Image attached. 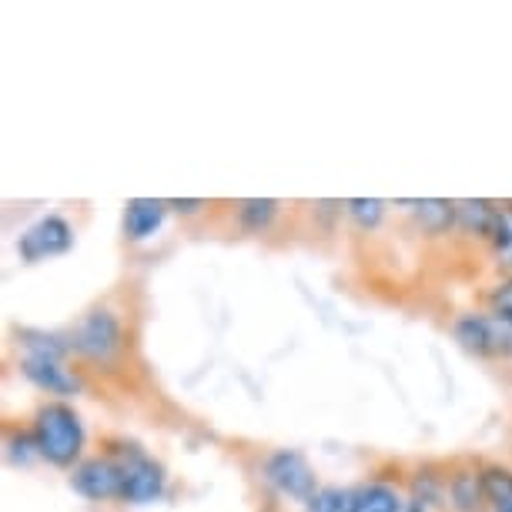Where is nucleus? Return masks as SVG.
Masks as SVG:
<instances>
[{
  "label": "nucleus",
  "instance_id": "nucleus-18",
  "mask_svg": "<svg viewBox=\"0 0 512 512\" xmlns=\"http://www.w3.org/2000/svg\"><path fill=\"white\" fill-rule=\"evenodd\" d=\"M382 201L379 198H352L349 201V215L359 221L362 228H375L382 221Z\"/></svg>",
  "mask_w": 512,
  "mask_h": 512
},
{
  "label": "nucleus",
  "instance_id": "nucleus-20",
  "mask_svg": "<svg viewBox=\"0 0 512 512\" xmlns=\"http://www.w3.org/2000/svg\"><path fill=\"white\" fill-rule=\"evenodd\" d=\"M492 305H496V315L506 318V322H512V282L499 285L496 295H492Z\"/></svg>",
  "mask_w": 512,
  "mask_h": 512
},
{
  "label": "nucleus",
  "instance_id": "nucleus-1",
  "mask_svg": "<svg viewBox=\"0 0 512 512\" xmlns=\"http://www.w3.org/2000/svg\"><path fill=\"white\" fill-rule=\"evenodd\" d=\"M34 446L47 462H54V466H71L77 459V452L84 449V425L71 405L54 402L37 412Z\"/></svg>",
  "mask_w": 512,
  "mask_h": 512
},
{
  "label": "nucleus",
  "instance_id": "nucleus-14",
  "mask_svg": "<svg viewBox=\"0 0 512 512\" xmlns=\"http://www.w3.org/2000/svg\"><path fill=\"white\" fill-rule=\"evenodd\" d=\"M312 512H352L355 509V492L338 489V486H325L312 496Z\"/></svg>",
  "mask_w": 512,
  "mask_h": 512
},
{
  "label": "nucleus",
  "instance_id": "nucleus-7",
  "mask_svg": "<svg viewBox=\"0 0 512 512\" xmlns=\"http://www.w3.org/2000/svg\"><path fill=\"white\" fill-rule=\"evenodd\" d=\"M71 486L81 492L84 499H94V502L121 496V466H114L108 459H91L74 472Z\"/></svg>",
  "mask_w": 512,
  "mask_h": 512
},
{
  "label": "nucleus",
  "instance_id": "nucleus-3",
  "mask_svg": "<svg viewBox=\"0 0 512 512\" xmlns=\"http://www.w3.org/2000/svg\"><path fill=\"white\" fill-rule=\"evenodd\" d=\"M74 349L81 355H88V359L94 362H108L118 355L121 349V325L118 318H114L111 312H104V308H98V312L84 315V322L77 325L74 332Z\"/></svg>",
  "mask_w": 512,
  "mask_h": 512
},
{
  "label": "nucleus",
  "instance_id": "nucleus-2",
  "mask_svg": "<svg viewBox=\"0 0 512 512\" xmlns=\"http://www.w3.org/2000/svg\"><path fill=\"white\" fill-rule=\"evenodd\" d=\"M456 338L469 352L479 355H512V322L499 315H466L459 318Z\"/></svg>",
  "mask_w": 512,
  "mask_h": 512
},
{
  "label": "nucleus",
  "instance_id": "nucleus-5",
  "mask_svg": "<svg viewBox=\"0 0 512 512\" xmlns=\"http://www.w3.org/2000/svg\"><path fill=\"white\" fill-rule=\"evenodd\" d=\"M71 241H74L71 225L57 215H47L24 231L21 241H17V251H21L24 262H44V258L64 255L71 248Z\"/></svg>",
  "mask_w": 512,
  "mask_h": 512
},
{
  "label": "nucleus",
  "instance_id": "nucleus-4",
  "mask_svg": "<svg viewBox=\"0 0 512 512\" xmlns=\"http://www.w3.org/2000/svg\"><path fill=\"white\" fill-rule=\"evenodd\" d=\"M265 476L278 492H285V496H292V499L312 502L315 496V472L305 462L302 452H292V449L275 452V456L265 462Z\"/></svg>",
  "mask_w": 512,
  "mask_h": 512
},
{
  "label": "nucleus",
  "instance_id": "nucleus-12",
  "mask_svg": "<svg viewBox=\"0 0 512 512\" xmlns=\"http://www.w3.org/2000/svg\"><path fill=\"white\" fill-rule=\"evenodd\" d=\"M496 215L499 211L489 205V201H459L456 205V218L476 235H492L496 228Z\"/></svg>",
  "mask_w": 512,
  "mask_h": 512
},
{
  "label": "nucleus",
  "instance_id": "nucleus-11",
  "mask_svg": "<svg viewBox=\"0 0 512 512\" xmlns=\"http://www.w3.org/2000/svg\"><path fill=\"white\" fill-rule=\"evenodd\" d=\"M352 512H402V502H399V496H395V489L372 482V486H362L359 492H355V509Z\"/></svg>",
  "mask_w": 512,
  "mask_h": 512
},
{
  "label": "nucleus",
  "instance_id": "nucleus-17",
  "mask_svg": "<svg viewBox=\"0 0 512 512\" xmlns=\"http://www.w3.org/2000/svg\"><path fill=\"white\" fill-rule=\"evenodd\" d=\"M482 486H486V496L496 502V509L509 506L512 502V476L502 469H489L486 476H482Z\"/></svg>",
  "mask_w": 512,
  "mask_h": 512
},
{
  "label": "nucleus",
  "instance_id": "nucleus-22",
  "mask_svg": "<svg viewBox=\"0 0 512 512\" xmlns=\"http://www.w3.org/2000/svg\"><path fill=\"white\" fill-rule=\"evenodd\" d=\"M499 512H512V502H509V506H502Z\"/></svg>",
  "mask_w": 512,
  "mask_h": 512
},
{
  "label": "nucleus",
  "instance_id": "nucleus-15",
  "mask_svg": "<svg viewBox=\"0 0 512 512\" xmlns=\"http://www.w3.org/2000/svg\"><path fill=\"white\" fill-rule=\"evenodd\" d=\"M452 502L462 509V512H469V509H476L479 506V496L486 492V486H482V479L479 476H469V472H462V476L452 479Z\"/></svg>",
  "mask_w": 512,
  "mask_h": 512
},
{
  "label": "nucleus",
  "instance_id": "nucleus-21",
  "mask_svg": "<svg viewBox=\"0 0 512 512\" xmlns=\"http://www.w3.org/2000/svg\"><path fill=\"white\" fill-rule=\"evenodd\" d=\"M178 211H195V208H201V201H171Z\"/></svg>",
  "mask_w": 512,
  "mask_h": 512
},
{
  "label": "nucleus",
  "instance_id": "nucleus-13",
  "mask_svg": "<svg viewBox=\"0 0 512 512\" xmlns=\"http://www.w3.org/2000/svg\"><path fill=\"white\" fill-rule=\"evenodd\" d=\"M275 208H278V201L272 198H251L238 208V218L248 231H262L268 228V221L275 218Z\"/></svg>",
  "mask_w": 512,
  "mask_h": 512
},
{
  "label": "nucleus",
  "instance_id": "nucleus-8",
  "mask_svg": "<svg viewBox=\"0 0 512 512\" xmlns=\"http://www.w3.org/2000/svg\"><path fill=\"white\" fill-rule=\"evenodd\" d=\"M24 375L31 379L37 389L51 395H71L77 392V379L67 369H61L57 359H44V355H27L24 359Z\"/></svg>",
  "mask_w": 512,
  "mask_h": 512
},
{
  "label": "nucleus",
  "instance_id": "nucleus-16",
  "mask_svg": "<svg viewBox=\"0 0 512 512\" xmlns=\"http://www.w3.org/2000/svg\"><path fill=\"white\" fill-rule=\"evenodd\" d=\"M492 241H496V255L502 265H512V208H502L496 215V228H492Z\"/></svg>",
  "mask_w": 512,
  "mask_h": 512
},
{
  "label": "nucleus",
  "instance_id": "nucleus-6",
  "mask_svg": "<svg viewBox=\"0 0 512 512\" xmlns=\"http://www.w3.org/2000/svg\"><path fill=\"white\" fill-rule=\"evenodd\" d=\"M161 489H164V476L148 456L131 452L121 462V496L128 502H148L154 496H161Z\"/></svg>",
  "mask_w": 512,
  "mask_h": 512
},
{
  "label": "nucleus",
  "instance_id": "nucleus-19",
  "mask_svg": "<svg viewBox=\"0 0 512 512\" xmlns=\"http://www.w3.org/2000/svg\"><path fill=\"white\" fill-rule=\"evenodd\" d=\"M27 338V349H31V355H44V359H57V362H61V355H64V349H67V345L61 342V338H54V335H41V332H27L24 335Z\"/></svg>",
  "mask_w": 512,
  "mask_h": 512
},
{
  "label": "nucleus",
  "instance_id": "nucleus-9",
  "mask_svg": "<svg viewBox=\"0 0 512 512\" xmlns=\"http://www.w3.org/2000/svg\"><path fill=\"white\" fill-rule=\"evenodd\" d=\"M164 221V201L158 198H134L128 201V211H124V231H128V238L141 241L154 235V231L161 228Z\"/></svg>",
  "mask_w": 512,
  "mask_h": 512
},
{
  "label": "nucleus",
  "instance_id": "nucleus-10",
  "mask_svg": "<svg viewBox=\"0 0 512 512\" xmlns=\"http://www.w3.org/2000/svg\"><path fill=\"white\" fill-rule=\"evenodd\" d=\"M405 208H412L419 221L429 231H446L452 225V218H456V205H449V201H439V198H422V201H402Z\"/></svg>",
  "mask_w": 512,
  "mask_h": 512
}]
</instances>
